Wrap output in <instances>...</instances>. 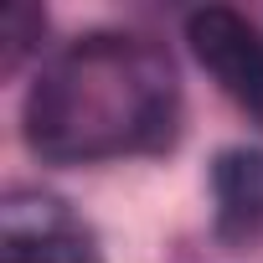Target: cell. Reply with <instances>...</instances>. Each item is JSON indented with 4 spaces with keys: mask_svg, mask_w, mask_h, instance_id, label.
<instances>
[{
    "mask_svg": "<svg viewBox=\"0 0 263 263\" xmlns=\"http://www.w3.org/2000/svg\"><path fill=\"white\" fill-rule=\"evenodd\" d=\"M186 42L212 83L242 114L263 119V31L227 6H201L186 16Z\"/></svg>",
    "mask_w": 263,
    "mask_h": 263,
    "instance_id": "2",
    "label": "cell"
},
{
    "mask_svg": "<svg viewBox=\"0 0 263 263\" xmlns=\"http://www.w3.org/2000/svg\"><path fill=\"white\" fill-rule=\"evenodd\" d=\"M212 201L217 232L237 248L263 237V150H227L212 165Z\"/></svg>",
    "mask_w": 263,
    "mask_h": 263,
    "instance_id": "4",
    "label": "cell"
},
{
    "mask_svg": "<svg viewBox=\"0 0 263 263\" xmlns=\"http://www.w3.org/2000/svg\"><path fill=\"white\" fill-rule=\"evenodd\" d=\"M181 83L165 47L93 31L52 52L26 93V145L52 165L150 155L176 140Z\"/></svg>",
    "mask_w": 263,
    "mask_h": 263,
    "instance_id": "1",
    "label": "cell"
},
{
    "mask_svg": "<svg viewBox=\"0 0 263 263\" xmlns=\"http://www.w3.org/2000/svg\"><path fill=\"white\" fill-rule=\"evenodd\" d=\"M0 263H103V258L57 201L11 196L0 206Z\"/></svg>",
    "mask_w": 263,
    "mask_h": 263,
    "instance_id": "3",
    "label": "cell"
},
{
    "mask_svg": "<svg viewBox=\"0 0 263 263\" xmlns=\"http://www.w3.org/2000/svg\"><path fill=\"white\" fill-rule=\"evenodd\" d=\"M42 11L36 6H6L0 11V52H6V67H16L31 52V36H42Z\"/></svg>",
    "mask_w": 263,
    "mask_h": 263,
    "instance_id": "5",
    "label": "cell"
}]
</instances>
